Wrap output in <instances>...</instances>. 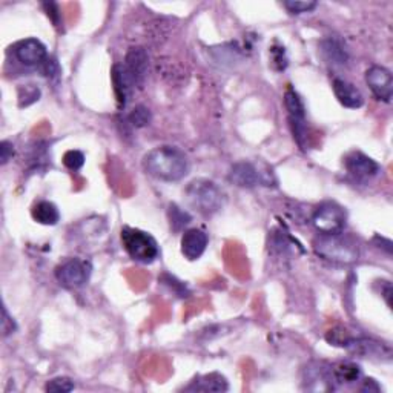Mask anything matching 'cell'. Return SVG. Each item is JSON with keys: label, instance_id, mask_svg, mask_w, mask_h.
<instances>
[{"label": "cell", "instance_id": "cell-10", "mask_svg": "<svg viewBox=\"0 0 393 393\" xmlns=\"http://www.w3.org/2000/svg\"><path fill=\"white\" fill-rule=\"evenodd\" d=\"M366 83L378 100L390 103L393 97V77L384 67H372L366 73Z\"/></svg>", "mask_w": 393, "mask_h": 393}, {"label": "cell", "instance_id": "cell-35", "mask_svg": "<svg viewBox=\"0 0 393 393\" xmlns=\"http://www.w3.org/2000/svg\"><path fill=\"white\" fill-rule=\"evenodd\" d=\"M359 390H361V392H369V393H370V392L378 393V392H381V388H379V384L375 381V379L367 378V379H364V381H363V385H361Z\"/></svg>", "mask_w": 393, "mask_h": 393}, {"label": "cell", "instance_id": "cell-24", "mask_svg": "<svg viewBox=\"0 0 393 393\" xmlns=\"http://www.w3.org/2000/svg\"><path fill=\"white\" fill-rule=\"evenodd\" d=\"M40 97V89L34 85H23L19 88V106L25 108L36 103Z\"/></svg>", "mask_w": 393, "mask_h": 393}, {"label": "cell", "instance_id": "cell-20", "mask_svg": "<svg viewBox=\"0 0 393 393\" xmlns=\"http://www.w3.org/2000/svg\"><path fill=\"white\" fill-rule=\"evenodd\" d=\"M332 373L337 384H355L363 377V370L357 363L352 361H341L332 367Z\"/></svg>", "mask_w": 393, "mask_h": 393}, {"label": "cell", "instance_id": "cell-28", "mask_svg": "<svg viewBox=\"0 0 393 393\" xmlns=\"http://www.w3.org/2000/svg\"><path fill=\"white\" fill-rule=\"evenodd\" d=\"M63 165H65L69 171H79L85 165V156H83V152L80 151H75V150H71L68 152H65V156H63Z\"/></svg>", "mask_w": 393, "mask_h": 393}, {"label": "cell", "instance_id": "cell-29", "mask_svg": "<svg viewBox=\"0 0 393 393\" xmlns=\"http://www.w3.org/2000/svg\"><path fill=\"white\" fill-rule=\"evenodd\" d=\"M285 8L291 12V14H302V12H311L317 8V2H298V0H287L283 3Z\"/></svg>", "mask_w": 393, "mask_h": 393}, {"label": "cell", "instance_id": "cell-16", "mask_svg": "<svg viewBox=\"0 0 393 393\" xmlns=\"http://www.w3.org/2000/svg\"><path fill=\"white\" fill-rule=\"evenodd\" d=\"M332 89L335 97H337V100L344 108L358 109L364 105L363 94H361L359 89L355 85H352L350 82L344 79H335L332 83Z\"/></svg>", "mask_w": 393, "mask_h": 393}, {"label": "cell", "instance_id": "cell-8", "mask_svg": "<svg viewBox=\"0 0 393 393\" xmlns=\"http://www.w3.org/2000/svg\"><path fill=\"white\" fill-rule=\"evenodd\" d=\"M91 263L80 259H69L56 267V278L67 289L85 286L91 276Z\"/></svg>", "mask_w": 393, "mask_h": 393}, {"label": "cell", "instance_id": "cell-18", "mask_svg": "<svg viewBox=\"0 0 393 393\" xmlns=\"http://www.w3.org/2000/svg\"><path fill=\"white\" fill-rule=\"evenodd\" d=\"M229 389L226 378L220 373H209V375L200 377L191 385L186 388L189 392H226Z\"/></svg>", "mask_w": 393, "mask_h": 393}, {"label": "cell", "instance_id": "cell-2", "mask_svg": "<svg viewBox=\"0 0 393 393\" xmlns=\"http://www.w3.org/2000/svg\"><path fill=\"white\" fill-rule=\"evenodd\" d=\"M313 250L320 259L335 264H352L359 259V244L344 234H321L315 238Z\"/></svg>", "mask_w": 393, "mask_h": 393}, {"label": "cell", "instance_id": "cell-6", "mask_svg": "<svg viewBox=\"0 0 393 393\" xmlns=\"http://www.w3.org/2000/svg\"><path fill=\"white\" fill-rule=\"evenodd\" d=\"M312 223L320 234H340L346 228L347 214L343 206L326 202L313 211Z\"/></svg>", "mask_w": 393, "mask_h": 393}, {"label": "cell", "instance_id": "cell-11", "mask_svg": "<svg viewBox=\"0 0 393 393\" xmlns=\"http://www.w3.org/2000/svg\"><path fill=\"white\" fill-rule=\"evenodd\" d=\"M305 383L307 390L327 392L335 389V378L332 367L324 363H312L305 369Z\"/></svg>", "mask_w": 393, "mask_h": 393}, {"label": "cell", "instance_id": "cell-5", "mask_svg": "<svg viewBox=\"0 0 393 393\" xmlns=\"http://www.w3.org/2000/svg\"><path fill=\"white\" fill-rule=\"evenodd\" d=\"M229 182L240 188H255V186H274V174L266 166L250 162H240L230 167Z\"/></svg>", "mask_w": 393, "mask_h": 393}, {"label": "cell", "instance_id": "cell-17", "mask_svg": "<svg viewBox=\"0 0 393 393\" xmlns=\"http://www.w3.org/2000/svg\"><path fill=\"white\" fill-rule=\"evenodd\" d=\"M112 83H114V93H115V99H117V103H119V108H125L128 100H130L132 89L135 86L123 65H115L112 68Z\"/></svg>", "mask_w": 393, "mask_h": 393}, {"label": "cell", "instance_id": "cell-7", "mask_svg": "<svg viewBox=\"0 0 393 393\" xmlns=\"http://www.w3.org/2000/svg\"><path fill=\"white\" fill-rule=\"evenodd\" d=\"M285 106L289 114V121H291L294 139L296 140L302 150L306 147L307 140V120H306V108L302 103L298 93L292 88H287L285 93Z\"/></svg>", "mask_w": 393, "mask_h": 393}, {"label": "cell", "instance_id": "cell-23", "mask_svg": "<svg viewBox=\"0 0 393 393\" xmlns=\"http://www.w3.org/2000/svg\"><path fill=\"white\" fill-rule=\"evenodd\" d=\"M350 338L352 335L347 332L344 327H333L326 333V340L329 344H332L335 347H344V349L347 347V344H349Z\"/></svg>", "mask_w": 393, "mask_h": 393}, {"label": "cell", "instance_id": "cell-21", "mask_svg": "<svg viewBox=\"0 0 393 393\" xmlns=\"http://www.w3.org/2000/svg\"><path fill=\"white\" fill-rule=\"evenodd\" d=\"M323 53L326 59L335 65H344L347 62V51L337 38H327L323 42Z\"/></svg>", "mask_w": 393, "mask_h": 393}, {"label": "cell", "instance_id": "cell-31", "mask_svg": "<svg viewBox=\"0 0 393 393\" xmlns=\"http://www.w3.org/2000/svg\"><path fill=\"white\" fill-rule=\"evenodd\" d=\"M17 331V324L16 321L12 320V317H10L8 311H6V307H2V332H3V337H8V335L14 333Z\"/></svg>", "mask_w": 393, "mask_h": 393}, {"label": "cell", "instance_id": "cell-19", "mask_svg": "<svg viewBox=\"0 0 393 393\" xmlns=\"http://www.w3.org/2000/svg\"><path fill=\"white\" fill-rule=\"evenodd\" d=\"M31 215H33L34 222L43 224V226H54V224H57L60 220L59 209H57L54 203L48 202V200L37 202L33 206V209H31Z\"/></svg>", "mask_w": 393, "mask_h": 393}, {"label": "cell", "instance_id": "cell-13", "mask_svg": "<svg viewBox=\"0 0 393 393\" xmlns=\"http://www.w3.org/2000/svg\"><path fill=\"white\" fill-rule=\"evenodd\" d=\"M123 67L130 74L134 86L141 88L147 77V68H150V57L143 48H131L125 57Z\"/></svg>", "mask_w": 393, "mask_h": 393}, {"label": "cell", "instance_id": "cell-30", "mask_svg": "<svg viewBox=\"0 0 393 393\" xmlns=\"http://www.w3.org/2000/svg\"><path fill=\"white\" fill-rule=\"evenodd\" d=\"M162 283H165V285L169 286L171 289H174V292L178 294V296H188V289H186V286L183 285L182 281H177L174 276L171 275H163L162 276Z\"/></svg>", "mask_w": 393, "mask_h": 393}, {"label": "cell", "instance_id": "cell-4", "mask_svg": "<svg viewBox=\"0 0 393 393\" xmlns=\"http://www.w3.org/2000/svg\"><path fill=\"white\" fill-rule=\"evenodd\" d=\"M120 237L125 250L132 260L143 264H151L158 259V243L147 232L135 228H123Z\"/></svg>", "mask_w": 393, "mask_h": 393}, {"label": "cell", "instance_id": "cell-25", "mask_svg": "<svg viewBox=\"0 0 393 393\" xmlns=\"http://www.w3.org/2000/svg\"><path fill=\"white\" fill-rule=\"evenodd\" d=\"M130 121L131 123L135 126V128H145L151 123V120H152V114L150 109H147L146 106L143 105H140V106H135L131 114H130Z\"/></svg>", "mask_w": 393, "mask_h": 393}, {"label": "cell", "instance_id": "cell-15", "mask_svg": "<svg viewBox=\"0 0 393 393\" xmlns=\"http://www.w3.org/2000/svg\"><path fill=\"white\" fill-rule=\"evenodd\" d=\"M209 237L202 229H188L182 235V254L189 261H195L204 254L208 248Z\"/></svg>", "mask_w": 393, "mask_h": 393}, {"label": "cell", "instance_id": "cell-1", "mask_svg": "<svg viewBox=\"0 0 393 393\" xmlns=\"http://www.w3.org/2000/svg\"><path fill=\"white\" fill-rule=\"evenodd\" d=\"M143 169L162 182H178L189 172V160L176 146H160L143 157Z\"/></svg>", "mask_w": 393, "mask_h": 393}, {"label": "cell", "instance_id": "cell-22", "mask_svg": "<svg viewBox=\"0 0 393 393\" xmlns=\"http://www.w3.org/2000/svg\"><path fill=\"white\" fill-rule=\"evenodd\" d=\"M167 218H169L171 229L174 232L183 230L192 222V217L188 214V212L183 211L182 208H178L176 203L169 204V209H167Z\"/></svg>", "mask_w": 393, "mask_h": 393}, {"label": "cell", "instance_id": "cell-32", "mask_svg": "<svg viewBox=\"0 0 393 393\" xmlns=\"http://www.w3.org/2000/svg\"><path fill=\"white\" fill-rule=\"evenodd\" d=\"M12 156H14V146H12L11 141L3 140L0 143V163L6 165L12 158Z\"/></svg>", "mask_w": 393, "mask_h": 393}, {"label": "cell", "instance_id": "cell-14", "mask_svg": "<svg viewBox=\"0 0 393 393\" xmlns=\"http://www.w3.org/2000/svg\"><path fill=\"white\" fill-rule=\"evenodd\" d=\"M346 349L357 353V355L366 357V358H377V359H385V361H389L392 358L390 346L379 343V341H375L372 338L352 337Z\"/></svg>", "mask_w": 393, "mask_h": 393}, {"label": "cell", "instance_id": "cell-3", "mask_svg": "<svg viewBox=\"0 0 393 393\" xmlns=\"http://www.w3.org/2000/svg\"><path fill=\"white\" fill-rule=\"evenodd\" d=\"M186 197L192 208L203 215H214L223 208L224 192L211 180L198 178L186 188Z\"/></svg>", "mask_w": 393, "mask_h": 393}, {"label": "cell", "instance_id": "cell-12", "mask_svg": "<svg viewBox=\"0 0 393 393\" xmlns=\"http://www.w3.org/2000/svg\"><path fill=\"white\" fill-rule=\"evenodd\" d=\"M16 59L25 67H40L48 59L47 47L37 38H25L14 47Z\"/></svg>", "mask_w": 393, "mask_h": 393}, {"label": "cell", "instance_id": "cell-33", "mask_svg": "<svg viewBox=\"0 0 393 393\" xmlns=\"http://www.w3.org/2000/svg\"><path fill=\"white\" fill-rule=\"evenodd\" d=\"M42 73L45 77H56L59 75V65L53 59H47L42 63Z\"/></svg>", "mask_w": 393, "mask_h": 393}, {"label": "cell", "instance_id": "cell-9", "mask_svg": "<svg viewBox=\"0 0 393 393\" xmlns=\"http://www.w3.org/2000/svg\"><path fill=\"white\" fill-rule=\"evenodd\" d=\"M344 167L358 182H367V180L377 177L379 172V165L375 160L359 151L347 154L344 158Z\"/></svg>", "mask_w": 393, "mask_h": 393}, {"label": "cell", "instance_id": "cell-26", "mask_svg": "<svg viewBox=\"0 0 393 393\" xmlns=\"http://www.w3.org/2000/svg\"><path fill=\"white\" fill-rule=\"evenodd\" d=\"M75 384L71 378L67 377H57L53 378L51 381H48L47 384V392H53V393H68L71 390H74Z\"/></svg>", "mask_w": 393, "mask_h": 393}, {"label": "cell", "instance_id": "cell-34", "mask_svg": "<svg viewBox=\"0 0 393 393\" xmlns=\"http://www.w3.org/2000/svg\"><path fill=\"white\" fill-rule=\"evenodd\" d=\"M43 8L47 10V14L48 17H51V21L54 22L56 27H59L60 25V12H59V6L56 3H43Z\"/></svg>", "mask_w": 393, "mask_h": 393}, {"label": "cell", "instance_id": "cell-27", "mask_svg": "<svg viewBox=\"0 0 393 393\" xmlns=\"http://www.w3.org/2000/svg\"><path fill=\"white\" fill-rule=\"evenodd\" d=\"M270 62H272V67L276 71H285L287 68L289 60L285 47H281V45L276 47L275 45V47L270 48Z\"/></svg>", "mask_w": 393, "mask_h": 393}]
</instances>
